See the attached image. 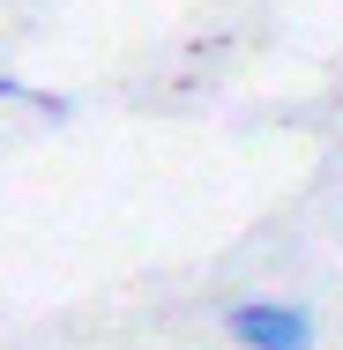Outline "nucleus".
<instances>
[{
  "label": "nucleus",
  "instance_id": "nucleus-3",
  "mask_svg": "<svg viewBox=\"0 0 343 350\" xmlns=\"http://www.w3.org/2000/svg\"><path fill=\"white\" fill-rule=\"evenodd\" d=\"M23 90H30L23 75H0V105H23Z\"/></svg>",
  "mask_w": 343,
  "mask_h": 350
},
{
  "label": "nucleus",
  "instance_id": "nucleus-1",
  "mask_svg": "<svg viewBox=\"0 0 343 350\" xmlns=\"http://www.w3.org/2000/svg\"><path fill=\"white\" fill-rule=\"evenodd\" d=\"M224 336L239 350H314L321 343V321L298 298H231L224 306Z\"/></svg>",
  "mask_w": 343,
  "mask_h": 350
},
{
  "label": "nucleus",
  "instance_id": "nucleus-2",
  "mask_svg": "<svg viewBox=\"0 0 343 350\" xmlns=\"http://www.w3.org/2000/svg\"><path fill=\"white\" fill-rule=\"evenodd\" d=\"M23 105H30L45 127H68V120H75V97H68V90H23Z\"/></svg>",
  "mask_w": 343,
  "mask_h": 350
}]
</instances>
